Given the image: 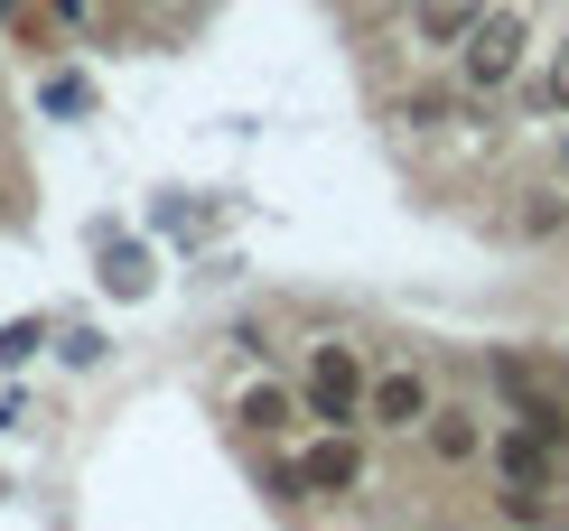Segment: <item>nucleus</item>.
Masks as SVG:
<instances>
[{
  "instance_id": "obj_1",
  "label": "nucleus",
  "mask_w": 569,
  "mask_h": 531,
  "mask_svg": "<svg viewBox=\"0 0 569 531\" xmlns=\"http://www.w3.org/2000/svg\"><path fill=\"white\" fill-rule=\"evenodd\" d=\"M523 66H532V19H523V10H486L477 29L458 38V76H467V93H505Z\"/></svg>"
},
{
  "instance_id": "obj_2",
  "label": "nucleus",
  "mask_w": 569,
  "mask_h": 531,
  "mask_svg": "<svg viewBox=\"0 0 569 531\" xmlns=\"http://www.w3.org/2000/svg\"><path fill=\"white\" fill-rule=\"evenodd\" d=\"M365 364H355V345H308V410H318L327 429H355L365 420Z\"/></svg>"
},
{
  "instance_id": "obj_3",
  "label": "nucleus",
  "mask_w": 569,
  "mask_h": 531,
  "mask_svg": "<svg viewBox=\"0 0 569 531\" xmlns=\"http://www.w3.org/2000/svg\"><path fill=\"white\" fill-rule=\"evenodd\" d=\"M290 467H299L308 494H355V485H365V448H355V429H327V439L299 448Z\"/></svg>"
},
{
  "instance_id": "obj_4",
  "label": "nucleus",
  "mask_w": 569,
  "mask_h": 531,
  "mask_svg": "<svg viewBox=\"0 0 569 531\" xmlns=\"http://www.w3.org/2000/svg\"><path fill=\"white\" fill-rule=\"evenodd\" d=\"M420 448H430V467H477V457H486V420H477L467 401H430Z\"/></svg>"
},
{
  "instance_id": "obj_5",
  "label": "nucleus",
  "mask_w": 569,
  "mask_h": 531,
  "mask_svg": "<svg viewBox=\"0 0 569 531\" xmlns=\"http://www.w3.org/2000/svg\"><path fill=\"white\" fill-rule=\"evenodd\" d=\"M365 420H383V429H411V439H420V420H430V373H411V364L373 373V382H365Z\"/></svg>"
},
{
  "instance_id": "obj_6",
  "label": "nucleus",
  "mask_w": 569,
  "mask_h": 531,
  "mask_svg": "<svg viewBox=\"0 0 569 531\" xmlns=\"http://www.w3.org/2000/svg\"><path fill=\"white\" fill-rule=\"evenodd\" d=\"M551 439H532V429L523 420H513L505 429V439H495V485H551Z\"/></svg>"
},
{
  "instance_id": "obj_7",
  "label": "nucleus",
  "mask_w": 569,
  "mask_h": 531,
  "mask_svg": "<svg viewBox=\"0 0 569 531\" xmlns=\"http://www.w3.org/2000/svg\"><path fill=\"white\" fill-rule=\"evenodd\" d=\"M486 19V0H411V38L420 47H458Z\"/></svg>"
},
{
  "instance_id": "obj_8",
  "label": "nucleus",
  "mask_w": 569,
  "mask_h": 531,
  "mask_svg": "<svg viewBox=\"0 0 569 531\" xmlns=\"http://www.w3.org/2000/svg\"><path fill=\"white\" fill-rule=\"evenodd\" d=\"M233 420H243L252 439H271V429H290V420H299V392H290V382H252V392L233 401Z\"/></svg>"
},
{
  "instance_id": "obj_9",
  "label": "nucleus",
  "mask_w": 569,
  "mask_h": 531,
  "mask_svg": "<svg viewBox=\"0 0 569 531\" xmlns=\"http://www.w3.org/2000/svg\"><path fill=\"white\" fill-rule=\"evenodd\" d=\"M495 513H513V522H551V485H495Z\"/></svg>"
},
{
  "instance_id": "obj_10",
  "label": "nucleus",
  "mask_w": 569,
  "mask_h": 531,
  "mask_svg": "<svg viewBox=\"0 0 569 531\" xmlns=\"http://www.w3.org/2000/svg\"><path fill=\"white\" fill-rule=\"evenodd\" d=\"M569 224V197L560 187H532V206H523V233H560Z\"/></svg>"
},
{
  "instance_id": "obj_11",
  "label": "nucleus",
  "mask_w": 569,
  "mask_h": 531,
  "mask_svg": "<svg viewBox=\"0 0 569 531\" xmlns=\"http://www.w3.org/2000/svg\"><path fill=\"white\" fill-rule=\"evenodd\" d=\"M541 112H569V47L541 66Z\"/></svg>"
},
{
  "instance_id": "obj_12",
  "label": "nucleus",
  "mask_w": 569,
  "mask_h": 531,
  "mask_svg": "<svg viewBox=\"0 0 569 531\" xmlns=\"http://www.w3.org/2000/svg\"><path fill=\"white\" fill-rule=\"evenodd\" d=\"M47 112H84V84L76 76H47Z\"/></svg>"
},
{
  "instance_id": "obj_13",
  "label": "nucleus",
  "mask_w": 569,
  "mask_h": 531,
  "mask_svg": "<svg viewBox=\"0 0 569 531\" xmlns=\"http://www.w3.org/2000/svg\"><path fill=\"white\" fill-rule=\"evenodd\" d=\"M560 159H569V131H560Z\"/></svg>"
}]
</instances>
